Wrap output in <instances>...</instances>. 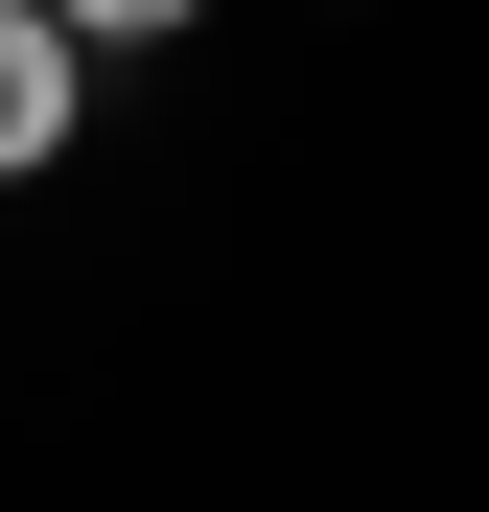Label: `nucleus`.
<instances>
[{
  "instance_id": "obj_1",
  "label": "nucleus",
  "mask_w": 489,
  "mask_h": 512,
  "mask_svg": "<svg viewBox=\"0 0 489 512\" xmlns=\"http://www.w3.org/2000/svg\"><path fill=\"white\" fill-rule=\"evenodd\" d=\"M70 117H94V47H70L47 0H0V187H24V163H70Z\"/></svg>"
},
{
  "instance_id": "obj_2",
  "label": "nucleus",
  "mask_w": 489,
  "mask_h": 512,
  "mask_svg": "<svg viewBox=\"0 0 489 512\" xmlns=\"http://www.w3.org/2000/svg\"><path fill=\"white\" fill-rule=\"evenodd\" d=\"M47 24H70V47H187L210 0H47Z\"/></svg>"
}]
</instances>
